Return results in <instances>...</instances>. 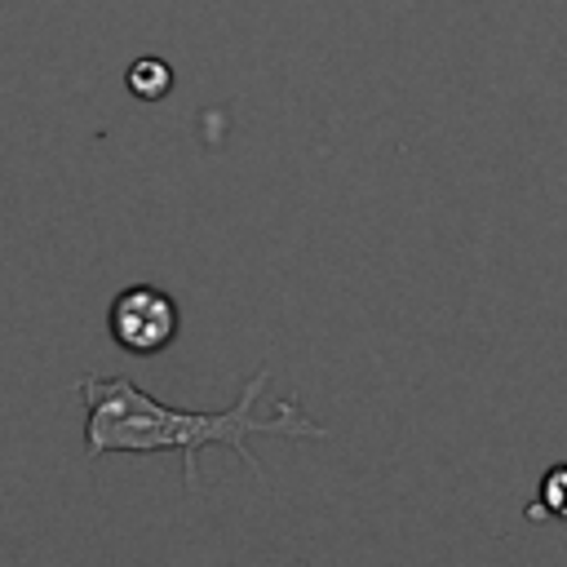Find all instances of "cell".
I'll use <instances>...</instances> for the list:
<instances>
[{
    "label": "cell",
    "instance_id": "obj_1",
    "mask_svg": "<svg viewBox=\"0 0 567 567\" xmlns=\"http://www.w3.org/2000/svg\"><path fill=\"white\" fill-rule=\"evenodd\" d=\"M270 385V368H257L239 399L221 412H182L168 408L159 399H151L137 381L128 377H106V372H89L75 381L80 403H84V452L89 461H102L111 452H128V456H146V452H177L182 456V483L186 492L199 487V447L221 443L230 447L252 474L257 456L248 452V434H279V439H328V425H319L310 412H301V403L292 399H266Z\"/></svg>",
    "mask_w": 567,
    "mask_h": 567
},
{
    "label": "cell",
    "instance_id": "obj_4",
    "mask_svg": "<svg viewBox=\"0 0 567 567\" xmlns=\"http://www.w3.org/2000/svg\"><path fill=\"white\" fill-rule=\"evenodd\" d=\"M128 89H133L142 102H155V97H164V93L173 89V71H168L159 58H142V62L128 66Z\"/></svg>",
    "mask_w": 567,
    "mask_h": 567
},
{
    "label": "cell",
    "instance_id": "obj_3",
    "mask_svg": "<svg viewBox=\"0 0 567 567\" xmlns=\"http://www.w3.org/2000/svg\"><path fill=\"white\" fill-rule=\"evenodd\" d=\"M558 518L567 523V461L563 465H549L540 474V487H536V505L527 509V518Z\"/></svg>",
    "mask_w": 567,
    "mask_h": 567
},
{
    "label": "cell",
    "instance_id": "obj_2",
    "mask_svg": "<svg viewBox=\"0 0 567 567\" xmlns=\"http://www.w3.org/2000/svg\"><path fill=\"white\" fill-rule=\"evenodd\" d=\"M177 328H182V310L155 284H133V288H124V292L111 297L106 332L128 354H142L146 359V354L168 350L177 341Z\"/></svg>",
    "mask_w": 567,
    "mask_h": 567
}]
</instances>
